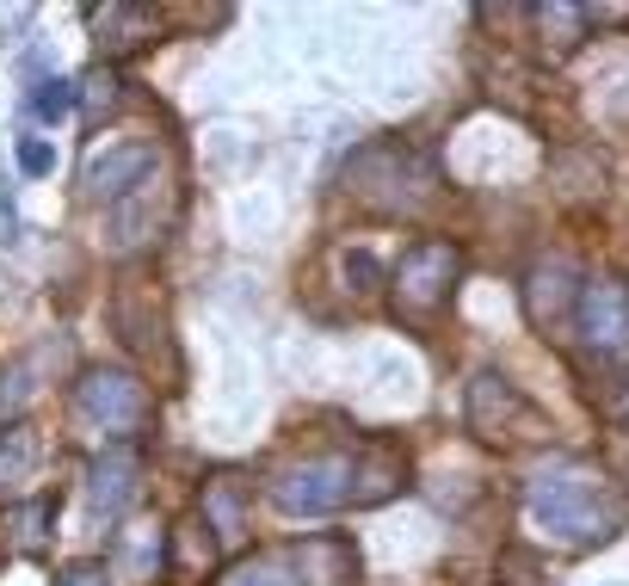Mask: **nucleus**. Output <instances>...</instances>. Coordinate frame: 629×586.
Here are the masks:
<instances>
[{
  "label": "nucleus",
  "instance_id": "nucleus-1",
  "mask_svg": "<svg viewBox=\"0 0 629 586\" xmlns=\"http://www.w3.org/2000/svg\"><path fill=\"white\" fill-rule=\"evenodd\" d=\"M525 506H531L537 531L568 543V549L605 543V537H617L629 525V494L599 463H580V457H562V463L537 469L525 482Z\"/></svg>",
  "mask_w": 629,
  "mask_h": 586
},
{
  "label": "nucleus",
  "instance_id": "nucleus-2",
  "mask_svg": "<svg viewBox=\"0 0 629 586\" xmlns=\"http://www.w3.org/2000/svg\"><path fill=\"white\" fill-rule=\"evenodd\" d=\"M358 494V457L352 451H315L296 457L272 475V506L290 519H321V512H340Z\"/></svg>",
  "mask_w": 629,
  "mask_h": 586
},
{
  "label": "nucleus",
  "instance_id": "nucleus-3",
  "mask_svg": "<svg viewBox=\"0 0 629 586\" xmlns=\"http://www.w3.org/2000/svg\"><path fill=\"white\" fill-rule=\"evenodd\" d=\"M463 278V247L457 241H414L401 253V266H395V309L407 321H432L444 303H451V290Z\"/></svg>",
  "mask_w": 629,
  "mask_h": 586
},
{
  "label": "nucleus",
  "instance_id": "nucleus-4",
  "mask_svg": "<svg viewBox=\"0 0 629 586\" xmlns=\"http://www.w3.org/2000/svg\"><path fill=\"white\" fill-rule=\"evenodd\" d=\"M469 432L488 438V445H525V438H543V414L531 408V395L512 377L481 371L469 383Z\"/></svg>",
  "mask_w": 629,
  "mask_h": 586
},
{
  "label": "nucleus",
  "instance_id": "nucleus-5",
  "mask_svg": "<svg viewBox=\"0 0 629 586\" xmlns=\"http://www.w3.org/2000/svg\"><path fill=\"white\" fill-rule=\"evenodd\" d=\"M74 408L81 420L105 426V432H136L148 420V389L136 371H111V364H93V371L74 383Z\"/></svg>",
  "mask_w": 629,
  "mask_h": 586
},
{
  "label": "nucleus",
  "instance_id": "nucleus-6",
  "mask_svg": "<svg viewBox=\"0 0 629 586\" xmlns=\"http://www.w3.org/2000/svg\"><path fill=\"white\" fill-rule=\"evenodd\" d=\"M155 161H161V149L155 142H99V149H87V161H81V192L93 198V204H118L124 192H136L142 179H155Z\"/></svg>",
  "mask_w": 629,
  "mask_h": 586
},
{
  "label": "nucleus",
  "instance_id": "nucleus-7",
  "mask_svg": "<svg viewBox=\"0 0 629 586\" xmlns=\"http://www.w3.org/2000/svg\"><path fill=\"white\" fill-rule=\"evenodd\" d=\"M173 223V186L167 179H142L136 192H124L105 216L111 253H142L148 241H161V229Z\"/></svg>",
  "mask_w": 629,
  "mask_h": 586
},
{
  "label": "nucleus",
  "instance_id": "nucleus-8",
  "mask_svg": "<svg viewBox=\"0 0 629 586\" xmlns=\"http://www.w3.org/2000/svg\"><path fill=\"white\" fill-rule=\"evenodd\" d=\"M580 340L599 358H623L629 352V284L623 278H586L580 290Z\"/></svg>",
  "mask_w": 629,
  "mask_h": 586
},
{
  "label": "nucleus",
  "instance_id": "nucleus-9",
  "mask_svg": "<svg viewBox=\"0 0 629 586\" xmlns=\"http://www.w3.org/2000/svg\"><path fill=\"white\" fill-rule=\"evenodd\" d=\"M580 290H586V284L574 278L568 260L531 266V278H525V315H531L537 334H562V327L580 315Z\"/></svg>",
  "mask_w": 629,
  "mask_h": 586
},
{
  "label": "nucleus",
  "instance_id": "nucleus-10",
  "mask_svg": "<svg viewBox=\"0 0 629 586\" xmlns=\"http://www.w3.org/2000/svg\"><path fill=\"white\" fill-rule=\"evenodd\" d=\"M111 327H118V340L130 352H142V358L167 352V315L155 303V284H148V278H124L118 297H111Z\"/></svg>",
  "mask_w": 629,
  "mask_h": 586
},
{
  "label": "nucleus",
  "instance_id": "nucleus-11",
  "mask_svg": "<svg viewBox=\"0 0 629 586\" xmlns=\"http://www.w3.org/2000/svg\"><path fill=\"white\" fill-rule=\"evenodd\" d=\"M370 167H401V192H370V198H364L370 210H383V216L414 210V204L426 198V186H432V173L407 155V149H364V155H358V173H352L358 186H370ZM389 186H395V173H389Z\"/></svg>",
  "mask_w": 629,
  "mask_h": 586
},
{
  "label": "nucleus",
  "instance_id": "nucleus-12",
  "mask_svg": "<svg viewBox=\"0 0 629 586\" xmlns=\"http://www.w3.org/2000/svg\"><path fill=\"white\" fill-rule=\"evenodd\" d=\"M87 494H93V512H105V519H124V512L142 500V457L124 451V445H111V451L93 463Z\"/></svg>",
  "mask_w": 629,
  "mask_h": 586
},
{
  "label": "nucleus",
  "instance_id": "nucleus-13",
  "mask_svg": "<svg viewBox=\"0 0 629 586\" xmlns=\"http://www.w3.org/2000/svg\"><path fill=\"white\" fill-rule=\"evenodd\" d=\"M290 562H296V580L303 586H358V549L346 537H333V531L303 537L290 549Z\"/></svg>",
  "mask_w": 629,
  "mask_h": 586
},
{
  "label": "nucleus",
  "instance_id": "nucleus-14",
  "mask_svg": "<svg viewBox=\"0 0 629 586\" xmlns=\"http://www.w3.org/2000/svg\"><path fill=\"white\" fill-rule=\"evenodd\" d=\"M204 531H216V543H235L247 531V488L235 482V475L204 482Z\"/></svg>",
  "mask_w": 629,
  "mask_h": 586
},
{
  "label": "nucleus",
  "instance_id": "nucleus-15",
  "mask_svg": "<svg viewBox=\"0 0 629 586\" xmlns=\"http://www.w3.org/2000/svg\"><path fill=\"white\" fill-rule=\"evenodd\" d=\"M93 25H99V44H105L111 56L142 50V44L161 31V19L148 13V7H105V13H93Z\"/></svg>",
  "mask_w": 629,
  "mask_h": 586
},
{
  "label": "nucleus",
  "instance_id": "nucleus-16",
  "mask_svg": "<svg viewBox=\"0 0 629 586\" xmlns=\"http://www.w3.org/2000/svg\"><path fill=\"white\" fill-rule=\"evenodd\" d=\"M118 574L124 580H155L161 574V562H167V531L161 525H130L124 537H118Z\"/></svg>",
  "mask_w": 629,
  "mask_h": 586
},
{
  "label": "nucleus",
  "instance_id": "nucleus-17",
  "mask_svg": "<svg viewBox=\"0 0 629 586\" xmlns=\"http://www.w3.org/2000/svg\"><path fill=\"white\" fill-rule=\"evenodd\" d=\"M31 469H37V432L31 426H0V494L31 482Z\"/></svg>",
  "mask_w": 629,
  "mask_h": 586
},
{
  "label": "nucleus",
  "instance_id": "nucleus-18",
  "mask_svg": "<svg viewBox=\"0 0 629 586\" xmlns=\"http://www.w3.org/2000/svg\"><path fill=\"white\" fill-rule=\"evenodd\" d=\"M401 475H407V463H401L395 451H377L370 463H358V494H352V506H377V500H389V494L401 488Z\"/></svg>",
  "mask_w": 629,
  "mask_h": 586
},
{
  "label": "nucleus",
  "instance_id": "nucleus-19",
  "mask_svg": "<svg viewBox=\"0 0 629 586\" xmlns=\"http://www.w3.org/2000/svg\"><path fill=\"white\" fill-rule=\"evenodd\" d=\"M19 167H25L31 179H44V173H56V149H50L44 136H25V142H19Z\"/></svg>",
  "mask_w": 629,
  "mask_h": 586
},
{
  "label": "nucleus",
  "instance_id": "nucleus-20",
  "mask_svg": "<svg viewBox=\"0 0 629 586\" xmlns=\"http://www.w3.org/2000/svg\"><path fill=\"white\" fill-rule=\"evenodd\" d=\"M111 105H118V75H111V68H93L87 75V112L99 118V112H111Z\"/></svg>",
  "mask_w": 629,
  "mask_h": 586
},
{
  "label": "nucleus",
  "instance_id": "nucleus-21",
  "mask_svg": "<svg viewBox=\"0 0 629 586\" xmlns=\"http://www.w3.org/2000/svg\"><path fill=\"white\" fill-rule=\"evenodd\" d=\"M74 112V87L68 81H44V93H37V118H68Z\"/></svg>",
  "mask_w": 629,
  "mask_h": 586
},
{
  "label": "nucleus",
  "instance_id": "nucleus-22",
  "mask_svg": "<svg viewBox=\"0 0 629 586\" xmlns=\"http://www.w3.org/2000/svg\"><path fill=\"white\" fill-rule=\"evenodd\" d=\"M235 586H290V580L278 574V562H247V568L235 574Z\"/></svg>",
  "mask_w": 629,
  "mask_h": 586
},
{
  "label": "nucleus",
  "instance_id": "nucleus-23",
  "mask_svg": "<svg viewBox=\"0 0 629 586\" xmlns=\"http://www.w3.org/2000/svg\"><path fill=\"white\" fill-rule=\"evenodd\" d=\"M93 580H99L93 568H74V574H68V586H93Z\"/></svg>",
  "mask_w": 629,
  "mask_h": 586
}]
</instances>
